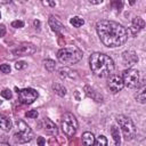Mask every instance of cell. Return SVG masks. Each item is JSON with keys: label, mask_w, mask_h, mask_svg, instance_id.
<instances>
[{"label": "cell", "mask_w": 146, "mask_h": 146, "mask_svg": "<svg viewBox=\"0 0 146 146\" xmlns=\"http://www.w3.org/2000/svg\"><path fill=\"white\" fill-rule=\"evenodd\" d=\"M98 36L104 46L108 48L121 47L128 40V31L117 22L103 19L96 24Z\"/></svg>", "instance_id": "cell-1"}, {"label": "cell", "mask_w": 146, "mask_h": 146, "mask_svg": "<svg viewBox=\"0 0 146 146\" xmlns=\"http://www.w3.org/2000/svg\"><path fill=\"white\" fill-rule=\"evenodd\" d=\"M89 66L91 72L98 78H106L112 75L114 71L113 59L103 52H94L89 57Z\"/></svg>", "instance_id": "cell-2"}, {"label": "cell", "mask_w": 146, "mask_h": 146, "mask_svg": "<svg viewBox=\"0 0 146 146\" xmlns=\"http://www.w3.org/2000/svg\"><path fill=\"white\" fill-rule=\"evenodd\" d=\"M83 54L82 51L74 47V46H71V47H64L62 49L58 50L57 52V59L64 64V65H72V64H75L78 63L79 60H81Z\"/></svg>", "instance_id": "cell-3"}, {"label": "cell", "mask_w": 146, "mask_h": 146, "mask_svg": "<svg viewBox=\"0 0 146 146\" xmlns=\"http://www.w3.org/2000/svg\"><path fill=\"white\" fill-rule=\"evenodd\" d=\"M16 125L18 128V131L14 135V139L16 143H19V144H24V143H27L30 141L32 138H33V132L31 130V128L22 120H16Z\"/></svg>", "instance_id": "cell-4"}, {"label": "cell", "mask_w": 146, "mask_h": 146, "mask_svg": "<svg viewBox=\"0 0 146 146\" xmlns=\"http://www.w3.org/2000/svg\"><path fill=\"white\" fill-rule=\"evenodd\" d=\"M116 121H117V123L122 130L124 138L127 140H131L136 136V127H135L132 120L129 119L128 116H124V115H117Z\"/></svg>", "instance_id": "cell-5"}, {"label": "cell", "mask_w": 146, "mask_h": 146, "mask_svg": "<svg viewBox=\"0 0 146 146\" xmlns=\"http://www.w3.org/2000/svg\"><path fill=\"white\" fill-rule=\"evenodd\" d=\"M62 130L65 135L67 136H74L76 130H78V121H76V117L67 112V113H64L63 117H62Z\"/></svg>", "instance_id": "cell-6"}, {"label": "cell", "mask_w": 146, "mask_h": 146, "mask_svg": "<svg viewBox=\"0 0 146 146\" xmlns=\"http://www.w3.org/2000/svg\"><path fill=\"white\" fill-rule=\"evenodd\" d=\"M121 78H122L123 84L130 89H135V88H138L140 86V75H139L138 70L128 68L123 72Z\"/></svg>", "instance_id": "cell-7"}, {"label": "cell", "mask_w": 146, "mask_h": 146, "mask_svg": "<svg viewBox=\"0 0 146 146\" xmlns=\"http://www.w3.org/2000/svg\"><path fill=\"white\" fill-rule=\"evenodd\" d=\"M18 94V99L23 104H32L39 96L38 91L33 88H24L17 91Z\"/></svg>", "instance_id": "cell-8"}, {"label": "cell", "mask_w": 146, "mask_h": 146, "mask_svg": "<svg viewBox=\"0 0 146 146\" xmlns=\"http://www.w3.org/2000/svg\"><path fill=\"white\" fill-rule=\"evenodd\" d=\"M36 51V47L32 43H22L17 48L11 50V54L15 56H29Z\"/></svg>", "instance_id": "cell-9"}, {"label": "cell", "mask_w": 146, "mask_h": 146, "mask_svg": "<svg viewBox=\"0 0 146 146\" xmlns=\"http://www.w3.org/2000/svg\"><path fill=\"white\" fill-rule=\"evenodd\" d=\"M107 86H108V88L111 89V91L113 94H116V92L121 91L122 88L124 87L123 81H122V78L120 75H117V74L110 75V78L107 80Z\"/></svg>", "instance_id": "cell-10"}, {"label": "cell", "mask_w": 146, "mask_h": 146, "mask_svg": "<svg viewBox=\"0 0 146 146\" xmlns=\"http://www.w3.org/2000/svg\"><path fill=\"white\" fill-rule=\"evenodd\" d=\"M58 75L62 78V79H66V80H73V79H76L78 78V73L73 70H71L70 67L67 66H64V67H60L58 70Z\"/></svg>", "instance_id": "cell-11"}, {"label": "cell", "mask_w": 146, "mask_h": 146, "mask_svg": "<svg viewBox=\"0 0 146 146\" xmlns=\"http://www.w3.org/2000/svg\"><path fill=\"white\" fill-rule=\"evenodd\" d=\"M122 58H123L124 65H128V66H131V65H133V64H136L138 62V57H137L136 52L132 51V50L124 51L122 54Z\"/></svg>", "instance_id": "cell-12"}, {"label": "cell", "mask_w": 146, "mask_h": 146, "mask_svg": "<svg viewBox=\"0 0 146 146\" xmlns=\"http://www.w3.org/2000/svg\"><path fill=\"white\" fill-rule=\"evenodd\" d=\"M43 130L46 131V133L50 136H57L58 133V129L56 124L49 119H43Z\"/></svg>", "instance_id": "cell-13"}, {"label": "cell", "mask_w": 146, "mask_h": 146, "mask_svg": "<svg viewBox=\"0 0 146 146\" xmlns=\"http://www.w3.org/2000/svg\"><path fill=\"white\" fill-rule=\"evenodd\" d=\"M48 23H49V26L51 27V30H52L54 32H56V33H59L60 31L64 30V25H63V23H62L57 17H55V16H52V15L49 17Z\"/></svg>", "instance_id": "cell-14"}, {"label": "cell", "mask_w": 146, "mask_h": 146, "mask_svg": "<svg viewBox=\"0 0 146 146\" xmlns=\"http://www.w3.org/2000/svg\"><path fill=\"white\" fill-rule=\"evenodd\" d=\"M11 120L9 117H7L3 114H0V129L3 131H10L11 130Z\"/></svg>", "instance_id": "cell-15"}, {"label": "cell", "mask_w": 146, "mask_h": 146, "mask_svg": "<svg viewBox=\"0 0 146 146\" xmlns=\"http://www.w3.org/2000/svg\"><path fill=\"white\" fill-rule=\"evenodd\" d=\"M145 26V22L141 17H135L133 21H132V24H131V30L133 33H137L138 31L143 30Z\"/></svg>", "instance_id": "cell-16"}, {"label": "cell", "mask_w": 146, "mask_h": 146, "mask_svg": "<svg viewBox=\"0 0 146 146\" xmlns=\"http://www.w3.org/2000/svg\"><path fill=\"white\" fill-rule=\"evenodd\" d=\"M95 140H96V138H95V136H94L92 132L87 131V132H84L82 135V144L84 146H94Z\"/></svg>", "instance_id": "cell-17"}, {"label": "cell", "mask_w": 146, "mask_h": 146, "mask_svg": "<svg viewBox=\"0 0 146 146\" xmlns=\"http://www.w3.org/2000/svg\"><path fill=\"white\" fill-rule=\"evenodd\" d=\"M84 91H86V94H87L89 97H91L94 100H96V102H98V103L103 100L102 95H99L97 91H95V90H94V89H91L90 87L86 86V87H84Z\"/></svg>", "instance_id": "cell-18"}, {"label": "cell", "mask_w": 146, "mask_h": 146, "mask_svg": "<svg viewBox=\"0 0 146 146\" xmlns=\"http://www.w3.org/2000/svg\"><path fill=\"white\" fill-rule=\"evenodd\" d=\"M52 90L60 97H64L66 95V88L62 83H54L52 84Z\"/></svg>", "instance_id": "cell-19"}, {"label": "cell", "mask_w": 146, "mask_h": 146, "mask_svg": "<svg viewBox=\"0 0 146 146\" xmlns=\"http://www.w3.org/2000/svg\"><path fill=\"white\" fill-rule=\"evenodd\" d=\"M136 99H137L140 104H145V103H146V87H145L144 84H143V87L140 88V90L137 92Z\"/></svg>", "instance_id": "cell-20"}, {"label": "cell", "mask_w": 146, "mask_h": 146, "mask_svg": "<svg viewBox=\"0 0 146 146\" xmlns=\"http://www.w3.org/2000/svg\"><path fill=\"white\" fill-rule=\"evenodd\" d=\"M111 135H112V137H113V140H114L115 145L119 146L120 143H121V136H120L119 128H116V127H112V129H111Z\"/></svg>", "instance_id": "cell-21"}, {"label": "cell", "mask_w": 146, "mask_h": 146, "mask_svg": "<svg viewBox=\"0 0 146 146\" xmlns=\"http://www.w3.org/2000/svg\"><path fill=\"white\" fill-rule=\"evenodd\" d=\"M70 23H71L74 27H80V26H82V25L84 24V21H83V18H81V17H79V16H74V17H72V18L70 19Z\"/></svg>", "instance_id": "cell-22"}, {"label": "cell", "mask_w": 146, "mask_h": 146, "mask_svg": "<svg viewBox=\"0 0 146 146\" xmlns=\"http://www.w3.org/2000/svg\"><path fill=\"white\" fill-rule=\"evenodd\" d=\"M43 64H44V67H46V70L48 72H54L55 68H56V63L52 59H46L43 62Z\"/></svg>", "instance_id": "cell-23"}, {"label": "cell", "mask_w": 146, "mask_h": 146, "mask_svg": "<svg viewBox=\"0 0 146 146\" xmlns=\"http://www.w3.org/2000/svg\"><path fill=\"white\" fill-rule=\"evenodd\" d=\"M94 146H107V138L105 136H103V135L98 136L97 139L95 140Z\"/></svg>", "instance_id": "cell-24"}, {"label": "cell", "mask_w": 146, "mask_h": 146, "mask_svg": "<svg viewBox=\"0 0 146 146\" xmlns=\"http://www.w3.org/2000/svg\"><path fill=\"white\" fill-rule=\"evenodd\" d=\"M38 115H39V113H38L36 110H30V111H27L25 113V116L29 117V119H36Z\"/></svg>", "instance_id": "cell-25"}, {"label": "cell", "mask_w": 146, "mask_h": 146, "mask_svg": "<svg viewBox=\"0 0 146 146\" xmlns=\"http://www.w3.org/2000/svg\"><path fill=\"white\" fill-rule=\"evenodd\" d=\"M0 95H1L3 98H6V99H10V98H11V91H10L9 89H3Z\"/></svg>", "instance_id": "cell-26"}, {"label": "cell", "mask_w": 146, "mask_h": 146, "mask_svg": "<svg viewBox=\"0 0 146 146\" xmlns=\"http://www.w3.org/2000/svg\"><path fill=\"white\" fill-rule=\"evenodd\" d=\"M11 26L15 27V29L24 27V22H23V21H14V22L11 23Z\"/></svg>", "instance_id": "cell-27"}, {"label": "cell", "mask_w": 146, "mask_h": 146, "mask_svg": "<svg viewBox=\"0 0 146 146\" xmlns=\"http://www.w3.org/2000/svg\"><path fill=\"white\" fill-rule=\"evenodd\" d=\"M10 66H9V64H1L0 65V71L2 72V73H9L10 72Z\"/></svg>", "instance_id": "cell-28"}, {"label": "cell", "mask_w": 146, "mask_h": 146, "mask_svg": "<svg viewBox=\"0 0 146 146\" xmlns=\"http://www.w3.org/2000/svg\"><path fill=\"white\" fill-rule=\"evenodd\" d=\"M25 66V63L24 62H16V64H15V67L17 68V70H21V68H23Z\"/></svg>", "instance_id": "cell-29"}, {"label": "cell", "mask_w": 146, "mask_h": 146, "mask_svg": "<svg viewBox=\"0 0 146 146\" xmlns=\"http://www.w3.org/2000/svg\"><path fill=\"white\" fill-rule=\"evenodd\" d=\"M5 34H6V26H5L3 24H1V25H0V38L3 36Z\"/></svg>", "instance_id": "cell-30"}, {"label": "cell", "mask_w": 146, "mask_h": 146, "mask_svg": "<svg viewBox=\"0 0 146 146\" xmlns=\"http://www.w3.org/2000/svg\"><path fill=\"white\" fill-rule=\"evenodd\" d=\"M38 145L39 146H44V138L43 137H39L38 138Z\"/></svg>", "instance_id": "cell-31"}, {"label": "cell", "mask_w": 146, "mask_h": 146, "mask_svg": "<svg viewBox=\"0 0 146 146\" xmlns=\"http://www.w3.org/2000/svg\"><path fill=\"white\" fill-rule=\"evenodd\" d=\"M89 2H90V3H94V5H97V3H102L103 0H100V1H91V0H89Z\"/></svg>", "instance_id": "cell-32"}, {"label": "cell", "mask_w": 146, "mask_h": 146, "mask_svg": "<svg viewBox=\"0 0 146 146\" xmlns=\"http://www.w3.org/2000/svg\"><path fill=\"white\" fill-rule=\"evenodd\" d=\"M0 17H1V15H0Z\"/></svg>", "instance_id": "cell-33"}]
</instances>
